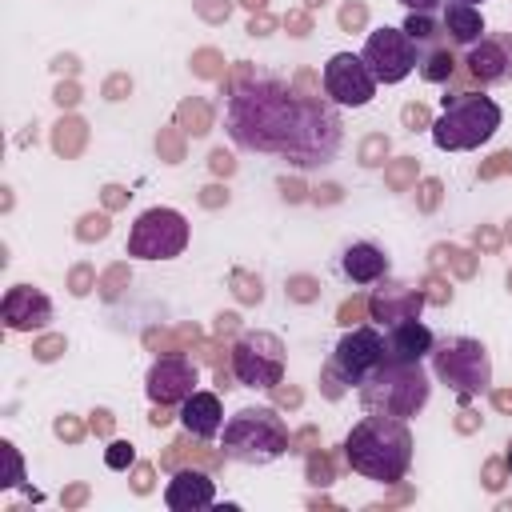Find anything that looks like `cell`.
I'll return each instance as SVG.
<instances>
[{
  "mask_svg": "<svg viewBox=\"0 0 512 512\" xmlns=\"http://www.w3.org/2000/svg\"><path fill=\"white\" fill-rule=\"evenodd\" d=\"M464 4H480V0H464Z\"/></svg>",
  "mask_w": 512,
  "mask_h": 512,
  "instance_id": "cell-25",
  "label": "cell"
},
{
  "mask_svg": "<svg viewBox=\"0 0 512 512\" xmlns=\"http://www.w3.org/2000/svg\"><path fill=\"white\" fill-rule=\"evenodd\" d=\"M144 392H148V400L160 404V408L184 404V400L196 392V368H192V360H184V356H160V360L148 368Z\"/></svg>",
  "mask_w": 512,
  "mask_h": 512,
  "instance_id": "cell-12",
  "label": "cell"
},
{
  "mask_svg": "<svg viewBox=\"0 0 512 512\" xmlns=\"http://www.w3.org/2000/svg\"><path fill=\"white\" fill-rule=\"evenodd\" d=\"M232 372L244 388H276L284 380V344L272 332H244L232 344Z\"/></svg>",
  "mask_w": 512,
  "mask_h": 512,
  "instance_id": "cell-9",
  "label": "cell"
},
{
  "mask_svg": "<svg viewBox=\"0 0 512 512\" xmlns=\"http://www.w3.org/2000/svg\"><path fill=\"white\" fill-rule=\"evenodd\" d=\"M432 396V380L424 372V360L404 364V360H388L376 364L364 380H360V408L376 412V416H396L408 420L416 416Z\"/></svg>",
  "mask_w": 512,
  "mask_h": 512,
  "instance_id": "cell-3",
  "label": "cell"
},
{
  "mask_svg": "<svg viewBox=\"0 0 512 512\" xmlns=\"http://www.w3.org/2000/svg\"><path fill=\"white\" fill-rule=\"evenodd\" d=\"M440 28H444V24H436V16H432V12H408V20H404V32L420 44V52L440 44V36H444Z\"/></svg>",
  "mask_w": 512,
  "mask_h": 512,
  "instance_id": "cell-21",
  "label": "cell"
},
{
  "mask_svg": "<svg viewBox=\"0 0 512 512\" xmlns=\"http://www.w3.org/2000/svg\"><path fill=\"white\" fill-rule=\"evenodd\" d=\"M0 316H4V324L12 332H32V328H44L52 320V300L32 284H12L4 292Z\"/></svg>",
  "mask_w": 512,
  "mask_h": 512,
  "instance_id": "cell-14",
  "label": "cell"
},
{
  "mask_svg": "<svg viewBox=\"0 0 512 512\" xmlns=\"http://www.w3.org/2000/svg\"><path fill=\"white\" fill-rule=\"evenodd\" d=\"M344 460L356 476L376 484H396L412 468V432L408 420L364 412L344 436Z\"/></svg>",
  "mask_w": 512,
  "mask_h": 512,
  "instance_id": "cell-2",
  "label": "cell"
},
{
  "mask_svg": "<svg viewBox=\"0 0 512 512\" xmlns=\"http://www.w3.org/2000/svg\"><path fill=\"white\" fill-rule=\"evenodd\" d=\"M408 12H440V4L444 0H400Z\"/></svg>",
  "mask_w": 512,
  "mask_h": 512,
  "instance_id": "cell-24",
  "label": "cell"
},
{
  "mask_svg": "<svg viewBox=\"0 0 512 512\" xmlns=\"http://www.w3.org/2000/svg\"><path fill=\"white\" fill-rule=\"evenodd\" d=\"M228 136L240 148L276 152L300 168H312L336 156L340 116L320 100L292 96L272 76H252L228 100Z\"/></svg>",
  "mask_w": 512,
  "mask_h": 512,
  "instance_id": "cell-1",
  "label": "cell"
},
{
  "mask_svg": "<svg viewBox=\"0 0 512 512\" xmlns=\"http://www.w3.org/2000/svg\"><path fill=\"white\" fill-rule=\"evenodd\" d=\"M364 64L372 68L376 84H400L420 68V44L404 28H376L364 40Z\"/></svg>",
  "mask_w": 512,
  "mask_h": 512,
  "instance_id": "cell-8",
  "label": "cell"
},
{
  "mask_svg": "<svg viewBox=\"0 0 512 512\" xmlns=\"http://www.w3.org/2000/svg\"><path fill=\"white\" fill-rule=\"evenodd\" d=\"M132 460H136V452H132V444H128V440H112V444H108V452H104V464H108V468H116V472H124Z\"/></svg>",
  "mask_w": 512,
  "mask_h": 512,
  "instance_id": "cell-23",
  "label": "cell"
},
{
  "mask_svg": "<svg viewBox=\"0 0 512 512\" xmlns=\"http://www.w3.org/2000/svg\"><path fill=\"white\" fill-rule=\"evenodd\" d=\"M432 344H436V336L420 316H404V320L384 324V356L388 360L416 364V360L432 356Z\"/></svg>",
  "mask_w": 512,
  "mask_h": 512,
  "instance_id": "cell-15",
  "label": "cell"
},
{
  "mask_svg": "<svg viewBox=\"0 0 512 512\" xmlns=\"http://www.w3.org/2000/svg\"><path fill=\"white\" fill-rule=\"evenodd\" d=\"M164 504L172 512H200V508H212L216 504V484L208 472L200 468H180L168 488H164Z\"/></svg>",
  "mask_w": 512,
  "mask_h": 512,
  "instance_id": "cell-16",
  "label": "cell"
},
{
  "mask_svg": "<svg viewBox=\"0 0 512 512\" xmlns=\"http://www.w3.org/2000/svg\"><path fill=\"white\" fill-rule=\"evenodd\" d=\"M500 124H504V112L492 96L456 92V96H444V108L432 124V144L440 152H472L488 144Z\"/></svg>",
  "mask_w": 512,
  "mask_h": 512,
  "instance_id": "cell-4",
  "label": "cell"
},
{
  "mask_svg": "<svg viewBox=\"0 0 512 512\" xmlns=\"http://www.w3.org/2000/svg\"><path fill=\"white\" fill-rule=\"evenodd\" d=\"M432 372L460 396V400H476L488 392L492 384V364H488V348L472 336H444L432 344Z\"/></svg>",
  "mask_w": 512,
  "mask_h": 512,
  "instance_id": "cell-6",
  "label": "cell"
},
{
  "mask_svg": "<svg viewBox=\"0 0 512 512\" xmlns=\"http://www.w3.org/2000/svg\"><path fill=\"white\" fill-rule=\"evenodd\" d=\"M320 80H324L328 100L340 104V108H364V104H372V96H376V76H372V68L364 64V56H356V52H336V56H328Z\"/></svg>",
  "mask_w": 512,
  "mask_h": 512,
  "instance_id": "cell-11",
  "label": "cell"
},
{
  "mask_svg": "<svg viewBox=\"0 0 512 512\" xmlns=\"http://www.w3.org/2000/svg\"><path fill=\"white\" fill-rule=\"evenodd\" d=\"M176 420H180V428H184L188 436H196V440H216V436L224 432V404H220L216 392H200V388H196V392L180 404Z\"/></svg>",
  "mask_w": 512,
  "mask_h": 512,
  "instance_id": "cell-17",
  "label": "cell"
},
{
  "mask_svg": "<svg viewBox=\"0 0 512 512\" xmlns=\"http://www.w3.org/2000/svg\"><path fill=\"white\" fill-rule=\"evenodd\" d=\"M452 52L444 48V44H436V48H424L420 52V76L424 80H432V84H440V80H448L452 76Z\"/></svg>",
  "mask_w": 512,
  "mask_h": 512,
  "instance_id": "cell-22",
  "label": "cell"
},
{
  "mask_svg": "<svg viewBox=\"0 0 512 512\" xmlns=\"http://www.w3.org/2000/svg\"><path fill=\"white\" fill-rule=\"evenodd\" d=\"M288 452V428L272 408H240L224 420V456L236 464H272Z\"/></svg>",
  "mask_w": 512,
  "mask_h": 512,
  "instance_id": "cell-5",
  "label": "cell"
},
{
  "mask_svg": "<svg viewBox=\"0 0 512 512\" xmlns=\"http://www.w3.org/2000/svg\"><path fill=\"white\" fill-rule=\"evenodd\" d=\"M464 64H468L472 80H480V84H504V80H512V32H504V36L484 32L468 48Z\"/></svg>",
  "mask_w": 512,
  "mask_h": 512,
  "instance_id": "cell-13",
  "label": "cell"
},
{
  "mask_svg": "<svg viewBox=\"0 0 512 512\" xmlns=\"http://www.w3.org/2000/svg\"><path fill=\"white\" fill-rule=\"evenodd\" d=\"M372 316L380 324H392V320H404V316H420V296L408 284H384L372 296Z\"/></svg>",
  "mask_w": 512,
  "mask_h": 512,
  "instance_id": "cell-20",
  "label": "cell"
},
{
  "mask_svg": "<svg viewBox=\"0 0 512 512\" xmlns=\"http://www.w3.org/2000/svg\"><path fill=\"white\" fill-rule=\"evenodd\" d=\"M440 24H444V36L452 44H460V48H472L484 36V12H480V4L444 0L440 4Z\"/></svg>",
  "mask_w": 512,
  "mask_h": 512,
  "instance_id": "cell-19",
  "label": "cell"
},
{
  "mask_svg": "<svg viewBox=\"0 0 512 512\" xmlns=\"http://www.w3.org/2000/svg\"><path fill=\"white\" fill-rule=\"evenodd\" d=\"M188 248V220L176 208H148L128 228L132 260H172Z\"/></svg>",
  "mask_w": 512,
  "mask_h": 512,
  "instance_id": "cell-7",
  "label": "cell"
},
{
  "mask_svg": "<svg viewBox=\"0 0 512 512\" xmlns=\"http://www.w3.org/2000/svg\"><path fill=\"white\" fill-rule=\"evenodd\" d=\"M340 276L348 284H380V280H388V256H384V248L372 244V240H352L340 252Z\"/></svg>",
  "mask_w": 512,
  "mask_h": 512,
  "instance_id": "cell-18",
  "label": "cell"
},
{
  "mask_svg": "<svg viewBox=\"0 0 512 512\" xmlns=\"http://www.w3.org/2000/svg\"><path fill=\"white\" fill-rule=\"evenodd\" d=\"M376 364H384V332L364 324V328H352L340 336V344L332 348V360H328V376L360 388V380Z\"/></svg>",
  "mask_w": 512,
  "mask_h": 512,
  "instance_id": "cell-10",
  "label": "cell"
}]
</instances>
